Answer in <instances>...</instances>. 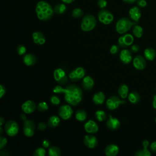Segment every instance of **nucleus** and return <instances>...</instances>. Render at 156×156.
<instances>
[{"mask_svg":"<svg viewBox=\"0 0 156 156\" xmlns=\"http://www.w3.org/2000/svg\"><path fill=\"white\" fill-rule=\"evenodd\" d=\"M63 94L65 101L71 105H77L83 99L82 90L76 85L69 84L67 85L65 88Z\"/></svg>","mask_w":156,"mask_h":156,"instance_id":"nucleus-1","label":"nucleus"},{"mask_svg":"<svg viewBox=\"0 0 156 156\" xmlns=\"http://www.w3.org/2000/svg\"><path fill=\"white\" fill-rule=\"evenodd\" d=\"M35 12L37 18L41 21H48L54 15V8L48 2L40 1L35 7Z\"/></svg>","mask_w":156,"mask_h":156,"instance_id":"nucleus-2","label":"nucleus"},{"mask_svg":"<svg viewBox=\"0 0 156 156\" xmlns=\"http://www.w3.org/2000/svg\"><path fill=\"white\" fill-rule=\"evenodd\" d=\"M137 23L132 21L128 18L123 17L118 20L115 25L116 31L119 34H124L129 31L131 27Z\"/></svg>","mask_w":156,"mask_h":156,"instance_id":"nucleus-3","label":"nucleus"},{"mask_svg":"<svg viewBox=\"0 0 156 156\" xmlns=\"http://www.w3.org/2000/svg\"><path fill=\"white\" fill-rule=\"evenodd\" d=\"M96 24L97 20L94 16L91 14H87L82 18L80 28L84 32H90L94 29Z\"/></svg>","mask_w":156,"mask_h":156,"instance_id":"nucleus-4","label":"nucleus"},{"mask_svg":"<svg viewBox=\"0 0 156 156\" xmlns=\"http://www.w3.org/2000/svg\"><path fill=\"white\" fill-rule=\"evenodd\" d=\"M98 18L100 23L105 25L110 24L114 19L113 15L106 9H102L98 14Z\"/></svg>","mask_w":156,"mask_h":156,"instance_id":"nucleus-5","label":"nucleus"},{"mask_svg":"<svg viewBox=\"0 0 156 156\" xmlns=\"http://www.w3.org/2000/svg\"><path fill=\"white\" fill-rule=\"evenodd\" d=\"M5 133L10 136H16L19 131V126L14 120H9L5 123L4 126Z\"/></svg>","mask_w":156,"mask_h":156,"instance_id":"nucleus-6","label":"nucleus"},{"mask_svg":"<svg viewBox=\"0 0 156 156\" xmlns=\"http://www.w3.org/2000/svg\"><path fill=\"white\" fill-rule=\"evenodd\" d=\"M126 103L124 100L121 99L116 96H112L106 101V106L108 110H114L119 107L121 104Z\"/></svg>","mask_w":156,"mask_h":156,"instance_id":"nucleus-7","label":"nucleus"},{"mask_svg":"<svg viewBox=\"0 0 156 156\" xmlns=\"http://www.w3.org/2000/svg\"><path fill=\"white\" fill-rule=\"evenodd\" d=\"M53 76L55 80L60 85H65L68 82V77L65 71L60 68H56L54 71Z\"/></svg>","mask_w":156,"mask_h":156,"instance_id":"nucleus-8","label":"nucleus"},{"mask_svg":"<svg viewBox=\"0 0 156 156\" xmlns=\"http://www.w3.org/2000/svg\"><path fill=\"white\" fill-rule=\"evenodd\" d=\"M35 124L31 119H26L23 123V133L27 137H32L35 133Z\"/></svg>","mask_w":156,"mask_h":156,"instance_id":"nucleus-9","label":"nucleus"},{"mask_svg":"<svg viewBox=\"0 0 156 156\" xmlns=\"http://www.w3.org/2000/svg\"><path fill=\"white\" fill-rule=\"evenodd\" d=\"M85 75V70L82 67H77L69 74V79L72 82H76L83 78Z\"/></svg>","mask_w":156,"mask_h":156,"instance_id":"nucleus-10","label":"nucleus"},{"mask_svg":"<svg viewBox=\"0 0 156 156\" xmlns=\"http://www.w3.org/2000/svg\"><path fill=\"white\" fill-rule=\"evenodd\" d=\"M58 113L59 116L62 119L64 120H67L71 118L73 114V110L69 105V104H65L62 105L59 108Z\"/></svg>","mask_w":156,"mask_h":156,"instance_id":"nucleus-11","label":"nucleus"},{"mask_svg":"<svg viewBox=\"0 0 156 156\" xmlns=\"http://www.w3.org/2000/svg\"><path fill=\"white\" fill-rule=\"evenodd\" d=\"M134 38L132 35L130 34H126L119 37L118 43L120 47L126 48L133 44Z\"/></svg>","mask_w":156,"mask_h":156,"instance_id":"nucleus-12","label":"nucleus"},{"mask_svg":"<svg viewBox=\"0 0 156 156\" xmlns=\"http://www.w3.org/2000/svg\"><path fill=\"white\" fill-rule=\"evenodd\" d=\"M37 108V105L35 102L31 100H27L23 103L21 105L22 111L26 114H30L33 113Z\"/></svg>","mask_w":156,"mask_h":156,"instance_id":"nucleus-13","label":"nucleus"},{"mask_svg":"<svg viewBox=\"0 0 156 156\" xmlns=\"http://www.w3.org/2000/svg\"><path fill=\"white\" fill-rule=\"evenodd\" d=\"M83 143L88 148L93 149L97 147L98 140L97 138L91 135H86L83 138Z\"/></svg>","mask_w":156,"mask_h":156,"instance_id":"nucleus-14","label":"nucleus"},{"mask_svg":"<svg viewBox=\"0 0 156 156\" xmlns=\"http://www.w3.org/2000/svg\"><path fill=\"white\" fill-rule=\"evenodd\" d=\"M133 65L135 69L138 70H143L146 66V60L143 56L137 55L133 59Z\"/></svg>","mask_w":156,"mask_h":156,"instance_id":"nucleus-15","label":"nucleus"},{"mask_svg":"<svg viewBox=\"0 0 156 156\" xmlns=\"http://www.w3.org/2000/svg\"><path fill=\"white\" fill-rule=\"evenodd\" d=\"M106 126L110 130H116L121 126V122L118 119L109 115L108 118L106 122Z\"/></svg>","mask_w":156,"mask_h":156,"instance_id":"nucleus-16","label":"nucleus"},{"mask_svg":"<svg viewBox=\"0 0 156 156\" xmlns=\"http://www.w3.org/2000/svg\"><path fill=\"white\" fill-rule=\"evenodd\" d=\"M84 129L87 133L93 134L98 131L99 127L94 121L89 119L84 124Z\"/></svg>","mask_w":156,"mask_h":156,"instance_id":"nucleus-17","label":"nucleus"},{"mask_svg":"<svg viewBox=\"0 0 156 156\" xmlns=\"http://www.w3.org/2000/svg\"><path fill=\"white\" fill-rule=\"evenodd\" d=\"M119 59L124 64H129L132 60V51L127 49H122L119 54Z\"/></svg>","mask_w":156,"mask_h":156,"instance_id":"nucleus-18","label":"nucleus"},{"mask_svg":"<svg viewBox=\"0 0 156 156\" xmlns=\"http://www.w3.org/2000/svg\"><path fill=\"white\" fill-rule=\"evenodd\" d=\"M129 15L130 18L134 22L137 23L141 18V10L138 7L134 6L130 9L129 11Z\"/></svg>","mask_w":156,"mask_h":156,"instance_id":"nucleus-19","label":"nucleus"},{"mask_svg":"<svg viewBox=\"0 0 156 156\" xmlns=\"http://www.w3.org/2000/svg\"><path fill=\"white\" fill-rule=\"evenodd\" d=\"M94 79L90 76H85L82 82V86L86 91L91 90L94 86Z\"/></svg>","mask_w":156,"mask_h":156,"instance_id":"nucleus-20","label":"nucleus"},{"mask_svg":"<svg viewBox=\"0 0 156 156\" xmlns=\"http://www.w3.org/2000/svg\"><path fill=\"white\" fill-rule=\"evenodd\" d=\"M119 151L118 145L115 144H110L106 146L105 149V154L107 156H115Z\"/></svg>","mask_w":156,"mask_h":156,"instance_id":"nucleus-21","label":"nucleus"},{"mask_svg":"<svg viewBox=\"0 0 156 156\" xmlns=\"http://www.w3.org/2000/svg\"><path fill=\"white\" fill-rule=\"evenodd\" d=\"M32 39L35 44L39 45H42L46 42L44 34L40 31H35L32 34Z\"/></svg>","mask_w":156,"mask_h":156,"instance_id":"nucleus-22","label":"nucleus"},{"mask_svg":"<svg viewBox=\"0 0 156 156\" xmlns=\"http://www.w3.org/2000/svg\"><path fill=\"white\" fill-rule=\"evenodd\" d=\"M23 63L26 66H33L37 62V58L35 55H34L32 53H28L24 55L23 58Z\"/></svg>","mask_w":156,"mask_h":156,"instance_id":"nucleus-23","label":"nucleus"},{"mask_svg":"<svg viewBox=\"0 0 156 156\" xmlns=\"http://www.w3.org/2000/svg\"><path fill=\"white\" fill-rule=\"evenodd\" d=\"M93 101L96 105L102 104L105 99V96L102 91H98L93 96Z\"/></svg>","mask_w":156,"mask_h":156,"instance_id":"nucleus-24","label":"nucleus"},{"mask_svg":"<svg viewBox=\"0 0 156 156\" xmlns=\"http://www.w3.org/2000/svg\"><path fill=\"white\" fill-rule=\"evenodd\" d=\"M118 93L120 98L122 99H126L129 95V87L127 85L122 83L119 85L118 89Z\"/></svg>","mask_w":156,"mask_h":156,"instance_id":"nucleus-25","label":"nucleus"},{"mask_svg":"<svg viewBox=\"0 0 156 156\" xmlns=\"http://www.w3.org/2000/svg\"><path fill=\"white\" fill-rule=\"evenodd\" d=\"M144 57L149 61L153 60L156 56V51L152 48H147L144 51Z\"/></svg>","mask_w":156,"mask_h":156,"instance_id":"nucleus-26","label":"nucleus"},{"mask_svg":"<svg viewBox=\"0 0 156 156\" xmlns=\"http://www.w3.org/2000/svg\"><path fill=\"white\" fill-rule=\"evenodd\" d=\"M60 119L58 116L52 115L49 117L48 120V125L51 128H55L58 126L60 124Z\"/></svg>","mask_w":156,"mask_h":156,"instance_id":"nucleus-27","label":"nucleus"},{"mask_svg":"<svg viewBox=\"0 0 156 156\" xmlns=\"http://www.w3.org/2000/svg\"><path fill=\"white\" fill-rule=\"evenodd\" d=\"M129 102L133 104H138L140 100V96L136 91H132L128 95Z\"/></svg>","mask_w":156,"mask_h":156,"instance_id":"nucleus-28","label":"nucleus"},{"mask_svg":"<svg viewBox=\"0 0 156 156\" xmlns=\"http://www.w3.org/2000/svg\"><path fill=\"white\" fill-rule=\"evenodd\" d=\"M75 118L79 121H84L87 118V113L84 110L79 109L75 113Z\"/></svg>","mask_w":156,"mask_h":156,"instance_id":"nucleus-29","label":"nucleus"},{"mask_svg":"<svg viewBox=\"0 0 156 156\" xmlns=\"http://www.w3.org/2000/svg\"><path fill=\"white\" fill-rule=\"evenodd\" d=\"M66 10V6L65 3H59L55 5L54 7V13L57 14H63Z\"/></svg>","mask_w":156,"mask_h":156,"instance_id":"nucleus-30","label":"nucleus"},{"mask_svg":"<svg viewBox=\"0 0 156 156\" xmlns=\"http://www.w3.org/2000/svg\"><path fill=\"white\" fill-rule=\"evenodd\" d=\"M132 33L136 38H141L143 34V29L140 26L136 24L133 26Z\"/></svg>","mask_w":156,"mask_h":156,"instance_id":"nucleus-31","label":"nucleus"},{"mask_svg":"<svg viewBox=\"0 0 156 156\" xmlns=\"http://www.w3.org/2000/svg\"><path fill=\"white\" fill-rule=\"evenodd\" d=\"M48 155L49 156H60L61 155L60 149L55 146H50L48 148Z\"/></svg>","mask_w":156,"mask_h":156,"instance_id":"nucleus-32","label":"nucleus"},{"mask_svg":"<svg viewBox=\"0 0 156 156\" xmlns=\"http://www.w3.org/2000/svg\"><path fill=\"white\" fill-rule=\"evenodd\" d=\"M94 115H95L96 119L98 121H99V122L105 121L106 119V118H107V114H106V113L104 111L101 110H97L95 112Z\"/></svg>","mask_w":156,"mask_h":156,"instance_id":"nucleus-33","label":"nucleus"},{"mask_svg":"<svg viewBox=\"0 0 156 156\" xmlns=\"http://www.w3.org/2000/svg\"><path fill=\"white\" fill-rule=\"evenodd\" d=\"M134 155L135 156H151L152 154L151 151L147 149V148L143 147L142 149L137 151Z\"/></svg>","mask_w":156,"mask_h":156,"instance_id":"nucleus-34","label":"nucleus"},{"mask_svg":"<svg viewBox=\"0 0 156 156\" xmlns=\"http://www.w3.org/2000/svg\"><path fill=\"white\" fill-rule=\"evenodd\" d=\"M71 15L75 18H80L83 15V11L80 8H75L73 10Z\"/></svg>","mask_w":156,"mask_h":156,"instance_id":"nucleus-35","label":"nucleus"},{"mask_svg":"<svg viewBox=\"0 0 156 156\" xmlns=\"http://www.w3.org/2000/svg\"><path fill=\"white\" fill-rule=\"evenodd\" d=\"M48 108H49L48 104H47V102H46L44 101L39 102L37 106V110L40 112H44L46 111L48 109Z\"/></svg>","mask_w":156,"mask_h":156,"instance_id":"nucleus-36","label":"nucleus"},{"mask_svg":"<svg viewBox=\"0 0 156 156\" xmlns=\"http://www.w3.org/2000/svg\"><path fill=\"white\" fill-rule=\"evenodd\" d=\"M46 154V151L44 149V147H38L37 148L34 153H33V155L34 156H45Z\"/></svg>","mask_w":156,"mask_h":156,"instance_id":"nucleus-37","label":"nucleus"},{"mask_svg":"<svg viewBox=\"0 0 156 156\" xmlns=\"http://www.w3.org/2000/svg\"><path fill=\"white\" fill-rule=\"evenodd\" d=\"M65 88H63L62 85H57L56 86H55L52 90L53 92L56 93V94H60V93H64L65 91Z\"/></svg>","mask_w":156,"mask_h":156,"instance_id":"nucleus-38","label":"nucleus"},{"mask_svg":"<svg viewBox=\"0 0 156 156\" xmlns=\"http://www.w3.org/2000/svg\"><path fill=\"white\" fill-rule=\"evenodd\" d=\"M50 101L52 104L54 105H57L60 103V99L56 95H53L50 98Z\"/></svg>","mask_w":156,"mask_h":156,"instance_id":"nucleus-39","label":"nucleus"},{"mask_svg":"<svg viewBox=\"0 0 156 156\" xmlns=\"http://www.w3.org/2000/svg\"><path fill=\"white\" fill-rule=\"evenodd\" d=\"M16 51H17V53L18 54V55H24L26 53V48L24 46L20 44V45H18L17 46Z\"/></svg>","mask_w":156,"mask_h":156,"instance_id":"nucleus-40","label":"nucleus"},{"mask_svg":"<svg viewBox=\"0 0 156 156\" xmlns=\"http://www.w3.org/2000/svg\"><path fill=\"white\" fill-rule=\"evenodd\" d=\"M7 143V140L3 136H0V149L2 150Z\"/></svg>","mask_w":156,"mask_h":156,"instance_id":"nucleus-41","label":"nucleus"},{"mask_svg":"<svg viewBox=\"0 0 156 156\" xmlns=\"http://www.w3.org/2000/svg\"><path fill=\"white\" fill-rule=\"evenodd\" d=\"M119 50V46L117 44H113L111 46L110 49V54L115 55L118 52Z\"/></svg>","mask_w":156,"mask_h":156,"instance_id":"nucleus-42","label":"nucleus"},{"mask_svg":"<svg viewBox=\"0 0 156 156\" xmlns=\"http://www.w3.org/2000/svg\"><path fill=\"white\" fill-rule=\"evenodd\" d=\"M97 5L100 9H104L107 5V1L106 0H98Z\"/></svg>","mask_w":156,"mask_h":156,"instance_id":"nucleus-43","label":"nucleus"},{"mask_svg":"<svg viewBox=\"0 0 156 156\" xmlns=\"http://www.w3.org/2000/svg\"><path fill=\"white\" fill-rule=\"evenodd\" d=\"M136 4L138 7L144 8L147 5V2L146 0H137Z\"/></svg>","mask_w":156,"mask_h":156,"instance_id":"nucleus-44","label":"nucleus"},{"mask_svg":"<svg viewBox=\"0 0 156 156\" xmlns=\"http://www.w3.org/2000/svg\"><path fill=\"white\" fill-rule=\"evenodd\" d=\"M6 92L5 87L3 85H0V98H2L3 96L5 95Z\"/></svg>","mask_w":156,"mask_h":156,"instance_id":"nucleus-45","label":"nucleus"},{"mask_svg":"<svg viewBox=\"0 0 156 156\" xmlns=\"http://www.w3.org/2000/svg\"><path fill=\"white\" fill-rule=\"evenodd\" d=\"M47 127V125L43 122H40L38 124V129L40 130H44L46 129Z\"/></svg>","mask_w":156,"mask_h":156,"instance_id":"nucleus-46","label":"nucleus"},{"mask_svg":"<svg viewBox=\"0 0 156 156\" xmlns=\"http://www.w3.org/2000/svg\"><path fill=\"white\" fill-rule=\"evenodd\" d=\"M139 50H140V46L138 44H133L131 47V51L132 52H134V53L137 52L139 51Z\"/></svg>","mask_w":156,"mask_h":156,"instance_id":"nucleus-47","label":"nucleus"},{"mask_svg":"<svg viewBox=\"0 0 156 156\" xmlns=\"http://www.w3.org/2000/svg\"><path fill=\"white\" fill-rule=\"evenodd\" d=\"M42 146L44 148H49L50 147V142L49 140L45 139L42 141Z\"/></svg>","mask_w":156,"mask_h":156,"instance_id":"nucleus-48","label":"nucleus"},{"mask_svg":"<svg viewBox=\"0 0 156 156\" xmlns=\"http://www.w3.org/2000/svg\"><path fill=\"white\" fill-rule=\"evenodd\" d=\"M150 149L152 152L156 153V141L151 143L150 144Z\"/></svg>","mask_w":156,"mask_h":156,"instance_id":"nucleus-49","label":"nucleus"},{"mask_svg":"<svg viewBox=\"0 0 156 156\" xmlns=\"http://www.w3.org/2000/svg\"><path fill=\"white\" fill-rule=\"evenodd\" d=\"M142 146H143V147L144 148H147L149 146V142L148 140H143V142H142Z\"/></svg>","mask_w":156,"mask_h":156,"instance_id":"nucleus-50","label":"nucleus"},{"mask_svg":"<svg viewBox=\"0 0 156 156\" xmlns=\"http://www.w3.org/2000/svg\"><path fill=\"white\" fill-rule=\"evenodd\" d=\"M152 106H153L154 108H155V109L156 110V94H155V95L154 96V98H153Z\"/></svg>","mask_w":156,"mask_h":156,"instance_id":"nucleus-51","label":"nucleus"},{"mask_svg":"<svg viewBox=\"0 0 156 156\" xmlns=\"http://www.w3.org/2000/svg\"><path fill=\"white\" fill-rule=\"evenodd\" d=\"M122 1L127 4H133L135 2H136L137 0H122Z\"/></svg>","mask_w":156,"mask_h":156,"instance_id":"nucleus-52","label":"nucleus"},{"mask_svg":"<svg viewBox=\"0 0 156 156\" xmlns=\"http://www.w3.org/2000/svg\"><path fill=\"white\" fill-rule=\"evenodd\" d=\"M5 119L3 118V117H1L0 118V126H2V125L4 124H5Z\"/></svg>","mask_w":156,"mask_h":156,"instance_id":"nucleus-53","label":"nucleus"},{"mask_svg":"<svg viewBox=\"0 0 156 156\" xmlns=\"http://www.w3.org/2000/svg\"><path fill=\"white\" fill-rule=\"evenodd\" d=\"M65 4H71L74 0H61Z\"/></svg>","mask_w":156,"mask_h":156,"instance_id":"nucleus-54","label":"nucleus"},{"mask_svg":"<svg viewBox=\"0 0 156 156\" xmlns=\"http://www.w3.org/2000/svg\"><path fill=\"white\" fill-rule=\"evenodd\" d=\"M21 118L23 120V121H25L26 119H26V116L24 115V113H22V114L21 115Z\"/></svg>","mask_w":156,"mask_h":156,"instance_id":"nucleus-55","label":"nucleus"},{"mask_svg":"<svg viewBox=\"0 0 156 156\" xmlns=\"http://www.w3.org/2000/svg\"><path fill=\"white\" fill-rule=\"evenodd\" d=\"M2 133H3V130H2V126H1V127H0V134L2 135Z\"/></svg>","mask_w":156,"mask_h":156,"instance_id":"nucleus-56","label":"nucleus"},{"mask_svg":"<svg viewBox=\"0 0 156 156\" xmlns=\"http://www.w3.org/2000/svg\"><path fill=\"white\" fill-rule=\"evenodd\" d=\"M155 123H156V118H155Z\"/></svg>","mask_w":156,"mask_h":156,"instance_id":"nucleus-57","label":"nucleus"},{"mask_svg":"<svg viewBox=\"0 0 156 156\" xmlns=\"http://www.w3.org/2000/svg\"><path fill=\"white\" fill-rule=\"evenodd\" d=\"M155 90H156V87H155Z\"/></svg>","mask_w":156,"mask_h":156,"instance_id":"nucleus-58","label":"nucleus"}]
</instances>
